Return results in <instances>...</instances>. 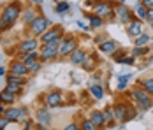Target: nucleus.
<instances>
[{
    "instance_id": "obj_1",
    "label": "nucleus",
    "mask_w": 153,
    "mask_h": 130,
    "mask_svg": "<svg viewBox=\"0 0 153 130\" xmlns=\"http://www.w3.org/2000/svg\"><path fill=\"white\" fill-rule=\"evenodd\" d=\"M21 14V5L19 2H13L9 5H5L4 13H2V18H0V32L4 30H9L13 25L16 23V19Z\"/></svg>"
},
{
    "instance_id": "obj_2",
    "label": "nucleus",
    "mask_w": 153,
    "mask_h": 130,
    "mask_svg": "<svg viewBox=\"0 0 153 130\" xmlns=\"http://www.w3.org/2000/svg\"><path fill=\"white\" fill-rule=\"evenodd\" d=\"M130 97H132V100L136 102L137 111H143V113H144V111H150L153 107V97L143 86L134 88V90L130 91Z\"/></svg>"
},
{
    "instance_id": "obj_3",
    "label": "nucleus",
    "mask_w": 153,
    "mask_h": 130,
    "mask_svg": "<svg viewBox=\"0 0 153 130\" xmlns=\"http://www.w3.org/2000/svg\"><path fill=\"white\" fill-rule=\"evenodd\" d=\"M92 11L97 16H100L102 19H111V18H114V2H109V0H95Z\"/></svg>"
},
{
    "instance_id": "obj_4",
    "label": "nucleus",
    "mask_w": 153,
    "mask_h": 130,
    "mask_svg": "<svg viewBox=\"0 0 153 130\" xmlns=\"http://www.w3.org/2000/svg\"><path fill=\"white\" fill-rule=\"evenodd\" d=\"M65 37V32L62 28L60 25L56 27H49V28L41 35V42L42 44H48V42H62Z\"/></svg>"
},
{
    "instance_id": "obj_5",
    "label": "nucleus",
    "mask_w": 153,
    "mask_h": 130,
    "mask_svg": "<svg viewBox=\"0 0 153 130\" xmlns=\"http://www.w3.org/2000/svg\"><path fill=\"white\" fill-rule=\"evenodd\" d=\"M49 27H51V21L48 19L46 16H37L30 25H28V28H30V32H32L33 37H41Z\"/></svg>"
},
{
    "instance_id": "obj_6",
    "label": "nucleus",
    "mask_w": 153,
    "mask_h": 130,
    "mask_svg": "<svg viewBox=\"0 0 153 130\" xmlns=\"http://www.w3.org/2000/svg\"><path fill=\"white\" fill-rule=\"evenodd\" d=\"M114 18H116L122 25H128L136 16H134V11L128 9L125 4H114Z\"/></svg>"
},
{
    "instance_id": "obj_7",
    "label": "nucleus",
    "mask_w": 153,
    "mask_h": 130,
    "mask_svg": "<svg viewBox=\"0 0 153 130\" xmlns=\"http://www.w3.org/2000/svg\"><path fill=\"white\" fill-rule=\"evenodd\" d=\"M76 48H79V42H77V39H74L72 35L71 37H63V41L60 42L58 46V56L60 58H67Z\"/></svg>"
},
{
    "instance_id": "obj_8",
    "label": "nucleus",
    "mask_w": 153,
    "mask_h": 130,
    "mask_svg": "<svg viewBox=\"0 0 153 130\" xmlns=\"http://www.w3.org/2000/svg\"><path fill=\"white\" fill-rule=\"evenodd\" d=\"M58 46L60 42H48V44H42L39 55H41V60L42 62H51L55 58H58Z\"/></svg>"
},
{
    "instance_id": "obj_9",
    "label": "nucleus",
    "mask_w": 153,
    "mask_h": 130,
    "mask_svg": "<svg viewBox=\"0 0 153 130\" xmlns=\"http://www.w3.org/2000/svg\"><path fill=\"white\" fill-rule=\"evenodd\" d=\"M9 71L11 74H16V76H21V77H27L30 71H28V65L25 63V62H21V60H16L11 63V67H9Z\"/></svg>"
},
{
    "instance_id": "obj_10",
    "label": "nucleus",
    "mask_w": 153,
    "mask_h": 130,
    "mask_svg": "<svg viewBox=\"0 0 153 130\" xmlns=\"http://www.w3.org/2000/svg\"><path fill=\"white\" fill-rule=\"evenodd\" d=\"M116 49H118V42H116L114 39H104L102 42L99 44V51L104 53V55H109V56H111Z\"/></svg>"
},
{
    "instance_id": "obj_11",
    "label": "nucleus",
    "mask_w": 153,
    "mask_h": 130,
    "mask_svg": "<svg viewBox=\"0 0 153 130\" xmlns=\"http://www.w3.org/2000/svg\"><path fill=\"white\" fill-rule=\"evenodd\" d=\"M63 104V99H62L60 91H51L46 95V105L49 109H55V107H60Z\"/></svg>"
},
{
    "instance_id": "obj_12",
    "label": "nucleus",
    "mask_w": 153,
    "mask_h": 130,
    "mask_svg": "<svg viewBox=\"0 0 153 130\" xmlns=\"http://www.w3.org/2000/svg\"><path fill=\"white\" fill-rule=\"evenodd\" d=\"M141 32H143V21H141L139 18H134V19L127 25V33H128L130 37H137Z\"/></svg>"
},
{
    "instance_id": "obj_13",
    "label": "nucleus",
    "mask_w": 153,
    "mask_h": 130,
    "mask_svg": "<svg viewBox=\"0 0 153 130\" xmlns=\"http://www.w3.org/2000/svg\"><path fill=\"white\" fill-rule=\"evenodd\" d=\"M37 123H39V129H46L51 123V114H49V107L48 109H39L37 113Z\"/></svg>"
},
{
    "instance_id": "obj_14",
    "label": "nucleus",
    "mask_w": 153,
    "mask_h": 130,
    "mask_svg": "<svg viewBox=\"0 0 153 130\" xmlns=\"http://www.w3.org/2000/svg\"><path fill=\"white\" fill-rule=\"evenodd\" d=\"M86 55H88V53H86L85 49L76 48V49L69 55V58H71V63H72V65H81V63H83V60L86 58Z\"/></svg>"
},
{
    "instance_id": "obj_15",
    "label": "nucleus",
    "mask_w": 153,
    "mask_h": 130,
    "mask_svg": "<svg viewBox=\"0 0 153 130\" xmlns=\"http://www.w3.org/2000/svg\"><path fill=\"white\" fill-rule=\"evenodd\" d=\"M37 46H39V41L35 39V37H32V39H25V41H21L19 44V51H23V53H28V51H33V49H37Z\"/></svg>"
},
{
    "instance_id": "obj_16",
    "label": "nucleus",
    "mask_w": 153,
    "mask_h": 130,
    "mask_svg": "<svg viewBox=\"0 0 153 130\" xmlns=\"http://www.w3.org/2000/svg\"><path fill=\"white\" fill-rule=\"evenodd\" d=\"M127 109H128V105H127L125 102H116V104L113 105L114 120H120V121H123V118H125V113H127Z\"/></svg>"
},
{
    "instance_id": "obj_17",
    "label": "nucleus",
    "mask_w": 153,
    "mask_h": 130,
    "mask_svg": "<svg viewBox=\"0 0 153 130\" xmlns=\"http://www.w3.org/2000/svg\"><path fill=\"white\" fill-rule=\"evenodd\" d=\"M90 120L95 123L97 129H104V127H106V123H104V114H102L100 109H93L92 113H90Z\"/></svg>"
},
{
    "instance_id": "obj_18",
    "label": "nucleus",
    "mask_w": 153,
    "mask_h": 130,
    "mask_svg": "<svg viewBox=\"0 0 153 130\" xmlns=\"http://www.w3.org/2000/svg\"><path fill=\"white\" fill-rule=\"evenodd\" d=\"M90 93H92V97L95 100H102L104 95H106L104 86H102L100 83H92V85H90Z\"/></svg>"
},
{
    "instance_id": "obj_19",
    "label": "nucleus",
    "mask_w": 153,
    "mask_h": 130,
    "mask_svg": "<svg viewBox=\"0 0 153 130\" xmlns=\"http://www.w3.org/2000/svg\"><path fill=\"white\" fill-rule=\"evenodd\" d=\"M81 67L85 69V71H88V72H92L93 69L97 67V56L93 55V53H88L86 58L83 60V63H81Z\"/></svg>"
},
{
    "instance_id": "obj_20",
    "label": "nucleus",
    "mask_w": 153,
    "mask_h": 130,
    "mask_svg": "<svg viewBox=\"0 0 153 130\" xmlns=\"http://www.w3.org/2000/svg\"><path fill=\"white\" fill-rule=\"evenodd\" d=\"M102 114H104V123H106V127L104 129H113L114 125V113H113V107L109 105V107H104L102 109Z\"/></svg>"
},
{
    "instance_id": "obj_21",
    "label": "nucleus",
    "mask_w": 153,
    "mask_h": 130,
    "mask_svg": "<svg viewBox=\"0 0 153 130\" xmlns=\"http://www.w3.org/2000/svg\"><path fill=\"white\" fill-rule=\"evenodd\" d=\"M88 23H90V28L92 30H99L104 25V19H102L100 16H97L95 13H92V14L88 16Z\"/></svg>"
},
{
    "instance_id": "obj_22",
    "label": "nucleus",
    "mask_w": 153,
    "mask_h": 130,
    "mask_svg": "<svg viewBox=\"0 0 153 130\" xmlns=\"http://www.w3.org/2000/svg\"><path fill=\"white\" fill-rule=\"evenodd\" d=\"M37 11L35 9H27V11H21V19H23V23L25 25H30L32 21L37 18Z\"/></svg>"
},
{
    "instance_id": "obj_23",
    "label": "nucleus",
    "mask_w": 153,
    "mask_h": 130,
    "mask_svg": "<svg viewBox=\"0 0 153 130\" xmlns=\"http://www.w3.org/2000/svg\"><path fill=\"white\" fill-rule=\"evenodd\" d=\"M132 11H134V16H136V18H139L141 21H146V14H148V9H146V7H144V5H143L141 2H137V4H136V7H134Z\"/></svg>"
},
{
    "instance_id": "obj_24",
    "label": "nucleus",
    "mask_w": 153,
    "mask_h": 130,
    "mask_svg": "<svg viewBox=\"0 0 153 130\" xmlns=\"http://www.w3.org/2000/svg\"><path fill=\"white\" fill-rule=\"evenodd\" d=\"M16 100V95L14 93H11L9 90H4V91H0V104H14Z\"/></svg>"
},
{
    "instance_id": "obj_25",
    "label": "nucleus",
    "mask_w": 153,
    "mask_h": 130,
    "mask_svg": "<svg viewBox=\"0 0 153 130\" xmlns=\"http://www.w3.org/2000/svg\"><path fill=\"white\" fill-rule=\"evenodd\" d=\"M152 41V37L148 35V33H144V32H141L137 37H134V46H148Z\"/></svg>"
},
{
    "instance_id": "obj_26",
    "label": "nucleus",
    "mask_w": 153,
    "mask_h": 130,
    "mask_svg": "<svg viewBox=\"0 0 153 130\" xmlns=\"http://www.w3.org/2000/svg\"><path fill=\"white\" fill-rule=\"evenodd\" d=\"M69 11H71V4H69L67 0H63V2H58V4L55 5V13H56V14H60V16L67 14Z\"/></svg>"
},
{
    "instance_id": "obj_27",
    "label": "nucleus",
    "mask_w": 153,
    "mask_h": 130,
    "mask_svg": "<svg viewBox=\"0 0 153 130\" xmlns=\"http://www.w3.org/2000/svg\"><path fill=\"white\" fill-rule=\"evenodd\" d=\"M148 53H150V48H148V46H134V49L130 51V55H134L136 58L146 56Z\"/></svg>"
},
{
    "instance_id": "obj_28",
    "label": "nucleus",
    "mask_w": 153,
    "mask_h": 130,
    "mask_svg": "<svg viewBox=\"0 0 153 130\" xmlns=\"http://www.w3.org/2000/svg\"><path fill=\"white\" fill-rule=\"evenodd\" d=\"M41 55H39V51L37 49H33V51H28V53H25V56H23V62L27 63V65H30L32 62H35V60H39Z\"/></svg>"
},
{
    "instance_id": "obj_29",
    "label": "nucleus",
    "mask_w": 153,
    "mask_h": 130,
    "mask_svg": "<svg viewBox=\"0 0 153 130\" xmlns=\"http://www.w3.org/2000/svg\"><path fill=\"white\" fill-rule=\"evenodd\" d=\"M139 86H143L150 95L153 97V77H146V79H141L139 81Z\"/></svg>"
},
{
    "instance_id": "obj_30",
    "label": "nucleus",
    "mask_w": 153,
    "mask_h": 130,
    "mask_svg": "<svg viewBox=\"0 0 153 130\" xmlns=\"http://www.w3.org/2000/svg\"><path fill=\"white\" fill-rule=\"evenodd\" d=\"M128 79H132V74H125V76H120L118 77V91H123L125 88H127V85H128Z\"/></svg>"
},
{
    "instance_id": "obj_31",
    "label": "nucleus",
    "mask_w": 153,
    "mask_h": 130,
    "mask_svg": "<svg viewBox=\"0 0 153 130\" xmlns=\"http://www.w3.org/2000/svg\"><path fill=\"white\" fill-rule=\"evenodd\" d=\"M4 116H5V118H9L11 121H18V120H19V107H14V109H5Z\"/></svg>"
},
{
    "instance_id": "obj_32",
    "label": "nucleus",
    "mask_w": 153,
    "mask_h": 130,
    "mask_svg": "<svg viewBox=\"0 0 153 130\" xmlns=\"http://www.w3.org/2000/svg\"><path fill=\"white\" fill-rule=\"evenodd\" d=\"M5 90H9V91L14 93V95H19V93L23 91V85H19V83H7V85H5Z\"/></svg>"
},
{
    "instance_id": "obj_33",
    "label": "nucleus",
    "mask_w": 153,
    "mask_h": 130,
    "mask_svg": "<svg viewBox=\"0 0 153 130\" xmlns=\"http://www.w3.org/2000/svg\"><path fill=\"white\" fill-rule=\"evenodd\" d=\"M127 55H128L127 51H123V49H120V48H118V49H116L111 56H113V60H114L116 63H123V60H125V56H127Z\"/></svg>"
},
{
    "instance_id": "obj_34",
    "label": "nucleus",
    "mask_w": 153,
    "mask_h": 130,
    "mask_svg": "<svg viewBox=\"0 0 153 130\" xmlns=\"http://www.w3.org/2000/svg\"><path fill=\"white\" fill-rule=\"evenodd\" d=\"M136 114H137V107L128 105V109H127V113H125V118H123V123H128L130 120H134Z\"/></svg>"
},
{
    "instance_id": "obj_35",
    "label": "nucleus",
    "mask_w": 153,
    "mask_h": 130,
    "mask_svg": "<svg viewBox=\"0 0 153 130\" xmlns=\"http://www.w3.org/2000/svg\"><path fill=\"white\" fill-rule=\"evenodd\" d=\"M41 67H42V60L39 58V60H35V62H32L30 65H28V71H30V74H35L41 71Z\"/></svg>"
},
{
    "instance_id": "obj_36",
    "label": "nucleus",
    "mask_w": 153,
    "mask_h": 130,
    "mask_svg": "<svg viewBox=\"0 0 153 130\" xmlns=\"http://www.w3.org/2000/svg\"><path fill=\"white\" fill-rule=\"evenodd\" d=\"M79 127H81L83 130H97V127H95V123H93V121L90 120V118H88V120H83Z\"/></svg>"
},
{
    "instance_id": "obj_37",
    "label": "nucleus",
    "mask_w": 153,
    "mask_h": 130,
    "mask_svg": "<svg viewBox=\"0 0 153 130\" xmlns=\"http://www.w3.org/2000/svg\"><path fill=\"white\" fill-rule=\"evenodd\" d=\"M7 83H19V85H25L27 81H25V77H21V76L11 74V76H7Z\"/></svg>"
},
{
    "instance_id": "obj_38",
    "label": "nucleus",
    "mask_w": 153,
    "mask_h": 130,
    "mask_svg": "<svg viewBox=\"0 0 153 130\" xmlns=\"http://www.w3.org/2000/svg\"><path fill=\"white\" fill-rule=\"evenodd\" d=\"M9 123H11V120H9V118H5V116H0V130L5 129Z\"/></svg>"
},
{
    "instance_id": "obj_39",
    "label": "nucleus",
    "mask_w": 153,
    "mask_h": 130,
    "mask_svg": "<svg viewBox=\"0 0 153 130\" xmlns=\"http://www.w3.org/2000/svg\"><path fill=\"white\" fill-rule=\"evenodd\" d=\"M27 116H28V111H27L25 107H19V120H21V121H25V120H27Z\"/></svg>"
},
{
    "instance_id": "obj_40",
    "label": "nucleus",
    "mask_w": 153,
    "mask_h": 130,
    "mask_svg": "<svg viewBox=\"0 0 153 130\" xmlns=\"http://www.w3.org/2000/svg\"><path fill=\"white\" fill-rule=\"evenodd\" d=\"M76 25H77V28L83 30V32H88V30H90V25H85L83 21H76Z\"/></svg>"
},
{
    "instance_id": "obj_41",
    "label": "nucleus",
    "mask_w": 153,
    "mask_h": 130,
    "mask_svg": "<svg viewBox=\"0 0 153 130\" xmlns=\"http://www.w3.org/2000/svg\"><path fill=\"white\" fill-rule=\"evenodd\" d=\"M137 2H141L146 9H153V0H137Z\"/></svg>"
},
{
    "instance_id": "obj_42",
    "label": "nucleus",
    "mask_w": 153,
    "mask_h": 130,
    "mask_svg": "<svg viewBox=\"0 0 153 130\" xmlns=\"http://www.w3.org/2000/svg\"><path fill=\"white\" fill-rule=\"evenodd\" d=\"M146 21L150 23V27L153 25V9H148V14H146Z\"/></svg>"
},
{
    "instance_id": "obj_43",
    "label": "nucleus",
    "mask_w": 153,
    "mask_h": 130,
    "mask_svg": "<svg viewBox=\"0 0 153 130\" xmlns=\"http://www.w3.org/2000/svg\"><path fill=\"white\" fill-rule=\"evenodd\" d=\"M81 129L79 125H76V123H69V125H65V130H77Z\"/></svg>"
},
{
    "instance_id": "obj_44",
    "label": "nucleus",
    "mask_w": 153,
    "mask_h": 130,
    "mask_svg": "<svg viewBox=\"0 0 153 130\" xmlns=\"http://www.w3.org/2000/svg\"><path fill=\"white\" fill-rule=\"evenodd\" d=\"M4 113H5V107H4V104H0V116H4Z\"/></svg>"
},
{
    "instance_id": "obj_45",
    "label": "nucleus",
    "mask_w": 153,
    "mask_h": 130,
    "mask_svg": "<svg viewBox=\"0 0 153 130\" xmlns=\"http://www.w3.org/2000/svg\"><path fill=\"white\" fill-rule=\"evenodd\" d=\"M4 74H5V69H4V67H0V76H4Z\"/></svg>"
},
{
    "instance_id": "obj_46",
    "label": "nucleus",
    "mask_w": 153,
    "mask_h": 130,
    "mask_svg": "<svg viewBox=\"0 0 153 130\" xmlns=\"http://www.w3.org/2000/svg\"><path fill=\"white\" fill-rule=\"evenodd\" d=\"M33 2H35V4H42V0H33Z\"/></svg>"
}]
</instances>
